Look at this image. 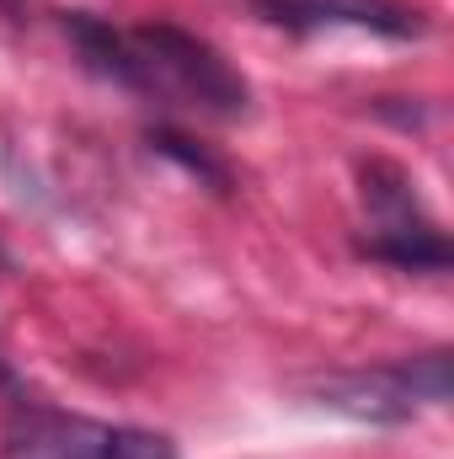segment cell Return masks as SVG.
<instances>
[{
	"label": "cell",
	"mask_w": 454,
	"mask_h": 459,
	"mask_svg": "<svg viewBox=\"0 0 454 459\" xmlns=\"http://www.w3.org/2000/svg\"><path fill=\"white\" fill-rule=\"evenodd\" d=\"M65 38L75 43L81 65L102 81H113L123 91H139L150 97V75H144V59L134 48V32H118L113 22L92 16V11H65Z\"/></svg>",
	"instance_id": "cell-5"
},
{
	"label": "cell",
	"mask_w": 454,
	"mask_h": 459,
	"mask_svg": "<svg viewBox=\"0 0 454 459\" xmlns=\"http://www.w3.org/2000/svg\"><path fill=\"white\" fill-rule=\"evenodd\" d=\"M22 11H27V0H0V16H16L22 22Z\"/></svg>",
	"instance_id": "cell-8"
},
{
	"label": "cell",
	"mask_w": 454,
	"mask_h": 459,
	"mask_svg": "<svg viewBox=\"0 0 454 459\" xmlns=\"http://www.w3.org/2000/svg\"><path fill=\"white\" fill-rule=\"evenodd\" d=\"M5 267H11V256H5V246H0V273H5Z\"/></svg>",
	"instance_id": "cell-10"
},
{
	"label": "cell",
	"mask_w": 454,
	"mask_h": 459,
	"mask_svg": "<svg viewBox=\"0 0 454 459\" xmlns=\"http://www.w3.org/2000/svg\"><path fill=\"white\" fill-rule=\"evenodd\" d=\"M134 48L144 59V75H150V97H166V102H182V108H198L204 117H235L251 113V86L246 75L230 65L225 54L171 22H150L134 32Z\"/></svg>",
	"instance_id": "cell-1"
},
{
	"label": "cell",
	"mask_w": 454,
	"mask_h": 459,
	"mask_svg": "<svg viewBox=\"0 0 454 459\" xmlns=\"http://www.w3.org/2000/svg\"><path fill=\"white\" fill-rule=\"evenodd\" d=\"M310 401L369 422V428H401L417 417V406H444L450 401V352H423L380 368H353V374H327L310 385Z\"/></svg>",
	"instance_id": "cell-2"
},
{
	"label": "cell",
	"mask_w": 454,
	"mask_h": 459,
	"mask_svg": "<svg viewBox=\"0 0 454 459\" xmlns=\"http://www.w3.org/2000/svg\"><path fill=\"white\" fill-rule=\"evenodd\" d=\"M150 144H155L161 155H171L182 171H193L198 182H209L214 193H225V187H230V171L209 155V150H193V139H182V134H171V128H155V134H150Z\"/></svg>",
	"instance_id": "cell-7"
},
{
	"label": "cell",
	"mask_w": 454,
	"mask_h": 459,
	"mask_svg": "<svg viewBox=\"0 0 454 459\" xmlns=\"http://www.w3.org/2000/svg\"><path fill=\"white\" fill-rule=\"evenodd\" d=\"M0 459H177V444L155 428L97 422L22 401L16 417L5 422Z\"/></svg>",
	"instance_id": "cell-3"
},
{
	"label": "cell",
	"mask_w": 454,
	"mask_h": 459,
	"mask_svg": "<svg viewBox=\"0 0 454 459\" xmlns=\"http://www.w3.org/2000/svg\"><path fill=\"white\" fill-rule=\"evenodd\" d=\"M363 256L390 262V267H406V273H444L454 251H450V235L433 225V220H417V225H380V230H369Z\"/></svg>",
	"instance_id": "cell-6"
},
{
	"label": "cell",
	"mask_w": 454,
	"mask_h": 459,
	"mask_svg": "<svg viewBox=\"0 0 454 459\" xmlns=\"http://www.w3.org/2000/svg\"><path fill=\"white\" fill-rule=\"evenodd\" d=\"M0 385H5V390L16 385V379H11V363H5V352H0Z\"/></svg>",
	"instance_id": "cell-9"
},
{
	"label": "cell",
	"mask_w": 454,
	"mask_h": 459,
	"mask_svg": "<svg viewBox=\"0 0 454 459\" xmlns=\"http://www.w3.org/2000/svg\"><path fill=\"white\" fill-rule=\"evenodd\" d=\"M251 11H262L273 27L289 32H310V27H363V32H385V38H423V16L390 0H251Z\"/></svg>",
	"instance_id": "cell-4"
}]
</instances>
